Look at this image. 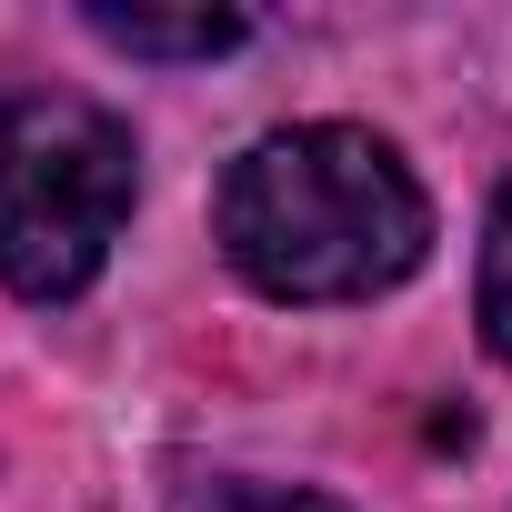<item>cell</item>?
Here are the masks:
<instances>
[{"label":"cell","instance_id":"obj_2","mask_svg":"<svg viewBox=\"0 0 512 512\" xmlns=\"http://www.w3.org/2000/svg\"><path fill=\"white\" fill-rule=\"evenodd\" d=\"M131 131L81 91H0V282L21 302H71L101 282L131 221Z\"/></svg>","mask_w":512,"mask_h":512},{"label":"cell","instance_id":"obj_1","mask_svg":"<svg viewBox=\"0 0 512 512\" xmlns=\"http://www.w3.org/2000/svg\"><path fill=\"white\" fill-rule=\"evenodd\" d=\"M221 251L272 302H372L422 272L432 201L392 141L352 121L262 131L221 171Z\"/></svg>","mask_w":512,"mask_h":512},{"label":"cell","instance_id":"obj_3","mask_svg":"<svg viewBox=\"0 0 512 512\" xmlns=\"http://www.w3.org/2000/svg\"><path fill=\"white\" fill-rule=\"evenodd\" d=\"M91 31L111 51H141V61H211V51H241V21L231 11H91Z\"/></svg>","mask_w":512,"mask_h":512},{"label":"cell","instance_id":"obj_5","mask_svg":"<svg viewBox=\"0 0 512 512\" xmlns=\"http://www.w3.org/2000/svg\"><path fill=\"white\" fill-rule=\"evenodd\" d=\"M181 512H342L322 492H292V482H191Z\"/></svg>","mask_w":512,"mask_h":512},{"label":"cell","instance_id":"obj_4","mask_svg":"<svg viewBox=\"0 0 512 512\" xmlns=\"http://www.w3.org/2000/svg\"><path fill=\"white\" fill-rule=\"evenodd\" d=\"M472 312H482L492 362L512 372V181H502V201H492V221H482V282H472Z\"/></svg>","mask_w":512,"mask_h":512}]
</instances>
